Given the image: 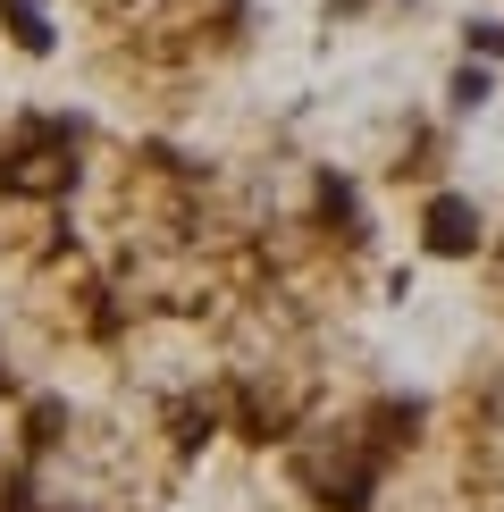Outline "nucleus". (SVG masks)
I'll use <instances>...</instances> for the list:
<instances>
[{"label": "nucleus", "instance_id": "nucleus-1", "mask_svg": "<svg viewBox=\"0 0 504 512\" xmlns=\"http://www.w3.org/2000/svg\"><path fill=\"white\" fill-rule=\"evenodd\" d=\"M429 227H437V244H446V252H454V244H471V210H462V202H437V219H429Z\"/></svg>", "mask_w": 504, "mask_h": 512}]
</instances>
